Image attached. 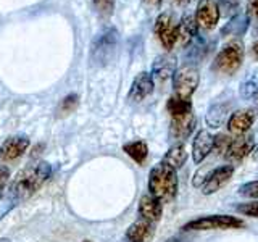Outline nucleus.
Masks as SVG:
<instances>
[{
    "label": "nucleus",
    "instance_id": "f257e3e1",
    "mask_svg": "<svg viewBox=\"0 0 258 242\" xmlns=\"http://www.w3.org/2000/svg\"><path fill=\"white\" fill-rule=\"evenodd\" d=\"M50 176L52 166L47 161H37L34 165H28L16 174L10 189H8V194H10L15 204H20V202L28 200L31 196H34Z\"/></svg>",
    "mask_w": 258,
    "mask_h": 242
},
{
    "label": "nucleus",
    "instance_id": "f03ea898",
    "mask_svg": "<svg viewBox=\"0 0 258 242\" xmlns=\"http://www.w3.org/2000/svg\"><path fill=\"white\" fill-rule=\"evenodd\" d=\"M149 191L150 196L158 199L161 204L171 202L177 194V173L176 169L160 161L150 169L149 174Z\"/></svg>",
    "mask_w": 258,
    "mask_h": 242
},
{
    "label": "nucleus",
    "instance_id": "7ed1b4c3",
    "mask_svg": "<svg viewBox=\"0 0 258 242\" xmlns=\"http://www.w3.org/2000/svg\"><path fill=\"white\" fill-rule=\"evenodd\" d=\"M244 62V45L239 39H232L216 53L213 62V70L221 75L231 76L242 67Z\"/></svg>",
    "mask_w": 258,
    "mask_h": 242
},
{
    "label": "nucleus",
    "instance_id": "20e7f679",
    "mask_svg": "<svg viewBox=\"0 0 258 242\" xmlns=\"http://www.w3.org/2000/svg\"><path fill=\"white\" fill-rule=\"evenodd\" d=\"M118 45V31L115 28L103 29L97 34L91 45V62L95 67H103L111 62Z\"/></svg>",
    "mask_w": 258,
    "mask_h": 242
},
{
    "label": "nucleus",
    "instance_id": "39448f33",
    "mask_svg": "<svg viewBox=\"0 0 258 242\" xmlns=\"http://www.w3.org/2000/svg\"><path fill=\"white\" fill-rule=\"evenodd\" d=\"M244 228L240 218L231 215H208L185 223L182 231H216V229H239Z\"/></svg>",
    "mask_w": 258,
    "mask_h": 242
},
{
    "label": "nucleus",
    "instance_id": "423d86ee",
    "mask_svg": "<svg viewBox=\"0 0 258 242\" xmlns=\"http://www.w3.org/2000/svg\"><path fill=\"white\" fill-rule=\"evenodd\" d=\"M171 79H173L174 95L181 97V99L190 100V97L194 95V92H196L199 87L200 75L196 67H192V65H184V67L174 71Z\"/></svg>",
    "mask_w": 258,
    "mask_h": 242
},
{
    "label": "nucleus",
    "instance_id": "0eeeda50",
    "mask_svg": "<svg viewBox=\"0 0 258 242\" xmlns=\"http://www.w3.org/2000/svg\"><path fill=\"white\" fill-rule=\"evenodd\" d=\"M155 34L166 50H171L177 42V24L171 13H161L155 21Z\"/></svg>",
    "mask_w": 258,
    "mask_h": 242
},
{
    "label": "nucleus",
    "instance_id": "6e6552de",
    "mask_svg": "<svg viewBox=\"0 0 258 242\" xmlns=\"http://www.w3.org/2000/svg\"><path fill=\"white\" fill-rule=\"evenodd\" d=\"M256 119V108H242L232 111L228 121H226V126H228V131L232 136H244L247 131L253 126Z\"/></svg>",
    "mask_w": 258,
    "mask_h": 242
},
{
    "label": "nucleus",
    "instance_id": "1a4fd4ad",
    "mask_svg": "<svg viewBox=\"0 0 258 242\" xmlns=\"http://www.w3.org/2000/svg\"><path fill=\"white\" fill-rule=\"evenodd\" d=\"M220 5H218L215 0H200L196 10V21L197 26L205 29V31H212L218 26V21H220Z\"/></svg>",
    "mask_w": 258,
    "mask_h": 242
},
{
    "label": "nucleus",
    "instance_id": "9d476101",
    "mask_svg": "<svg viewBox=\"0 0 258 242\" xmlns=\"http://www.w3.org/2000/svg\"><path fill=\"white\" fill-rule=\"evenodd\" d=\"M232 174H234V166L232 165H223V166H218V168L212 169V171L205 176V181L202 183V186H200L202 192H204L205 196H210V194L218 192L231 181Z\"/></svg>",
    "mask_w": 258,
    "mask_h": 242
},
{
    "label": "nucleus",
    "instance_id": "9b49d317",
    "mask_svg": "<svg viewBox=\"0 0 258 242\" xmlns=\"http://www.w3.org/2000/svg\"><path fill=\"white\" fill-rule=\"evenodd\" d=\"M197 126V116L196 113L189 111L184 115L171 116V126H169V134L174 141H184L194 133V129Z\"/></svg>",
    "mask_w": 258,
    "mask_h": 242
},
{
    "label": "nucleus",
    "instance_id": "f8f14e48",
    "mask_svg": "<svg viewBox=\"0 0 258 242\" xmlns=\"http://www.w3.org/2000/svg\"><path fill=\"white\" fill-rule=\"evenodd\" d=\"M153 87H155V81H153L150 73H147V71L139 73V75L134 78L131 89H129L127 100H131L134 103H139V102L145 100L149 95H152Z\"/></svg>",
    "mask_w": 258,
    "mask_h": 242
},
{
    "label": "nucleus",
    "instance_id": "ddd939ff",
    "mask_svg": "<svg viewBox=\"0 0 258 242\" xmlns=\"http://www.w3.org/2000/svg\"><path fill=\"white\" fill-rule=\"evenodd\" d=\"M28 136H12L0 145V161H13L20 158L29 147Z\"/></svg>",
    "mask_w": 258,
    "mask_h": 242
},
{
    "label": "nucleus",
    "instance_id": "4468645a",
    "mask_svg": "<svg viewBox=\"0 0 258 242\" xmlns=\"http://www.w3.org/2000/svg\"><path fill=\"white\" fill-rule=\"evenodd\" d=\"M255 147V137L252 134H244L239 136L236 139H232L228 150L224 152V157L229 161H240L244 160L250 152Z\"/></svg>",
    "mask_w": 258,
    "mask_h": 242
},
{
    "label": "nucleus",
    "instance_id": "2eb2a0df",
    "mask_svg": "<svg viewBox=\"0 0 258 242\" xmlns=\"http://www.w3.org/2000/svg\"><path fill=\"white\" fill-rule=\"evenodd\" d=\"M213 142H215V136L210 134L207 129H202L196 134L192 142V158L194 163H202L210 153L213 152Z\"/></svg>",
    "mask_w": 258,
    "mask_h": 242
},
{
    "label": "nucleus",
    "instance_id": "dca6fc26",
    "mask_svg": "<svg viewBox=\"0 0 258 242\" xmlns=\"http://www.w3.org/2000/svg\"><path fill=\"white\" fill-rule=\"evenodd\" d=\"M176 71V56L173 55H160L152 65V78L157 83H166L169 78H173Z\"/></svg>",
    "mask_w": 258,
    "mask_h": 242
},
{
    "label": "nucleus",
    "instance_id": "f3484780",
    "mask_svg": "<svg viewBox=\"0 0 258 242\" xmlns=\"http://www.w3.org/2000/svg\"><path fill=\"white\" fill-rule=\"evenodd\" d=\"M139 215L142 220L155 224L161 220V216H163V204H161L158 199L150 196V194L142 196L139 202Z\"/></svg>",
    "mask_w": 258,
    "mask_h": 242
},
{
    "label": "nucleus",
    "instance_id": "a211bd4d",
    "mask_svg": "<svg viewBox=\"0 0 258 242\" xmlns=\"http://www.w3.org/2000/svg\"><path fill=\"white\" fill-rule=\"evenodd\" d=\"M155 236V224L145 220L134 221L126 231V240L127 242H150Z\"/></svg>",
    "mask_w": 258,
    "mask_h": 242
},
{
    "label": "nucleus",
    "instance_id": "6ab92c4d",
    "mask_svg": "<svg viewBox=\"0 0 258 242\" xmlns=\"http://www.w3.org/2000/svg\"><path fill=\"white\" fill-rule=\"evenodd\" d=\"M197 21L196 16L192 15H185L182 16V20L177 23V42L181 47H187L194 39L197 36Z\"/></svg>",
    "mask_w": 258,
    "mask_h": 242
},
{
    "label": "nucleus",
    "instance_id": "aec40b11",
    "mask_svg": "<svg viewBox=\"0 0 258 242\" xmlns=\"http://www.w3.org/2000/svg\"><path fill=\"white\" fill-rule=\"evenodd\" d=\"M229 115H231L229 103L228 102H218V103H213L212 107L208 108L205 121L210 128H220L226 123V121H228Z\"/></svg>",
    "mask_w": 258,
    "mask_h": 242
},
{
    "label": "nucleus",
    "instance_id": "412c9836",
    "mask_svg": "<svg viewBox=\"0 0 258 242\" xmlns=\"http://www.w3.org/2000/svg\"><path fill=\"white\" fill-rule=\"evenodd\" d=\"M123 152L129 158H133L137 165H144L149 158V147L144 141H131L123 145Z\"/></svg>",
    "mask_w": 258,
    "mask_h": 242
},
{
    "label": "nucleus",
    "instance_id": "4be33fe9",
    "mask_svg": "<svg viewBox=\"0 0 258 242\" xmlns=\"http://www.w3.org/2000/svg\"><path fill=\"white\" fill-rule=\"evenodd\" d=\"M185 160H187V150H185V145L184 144H174L173 147H169V150L165 153V157L161 161H165L166 165L177 169L185 163Z\"/></svg>",
    "mask_w": 258,
    "mask_h": 242
},
{
    "label": "nucleus",
    "instance_id": "5701e85b",
    "mask_svg": "<svg viewBox=\"0 0 258 242\" xmlns=\"http://www.w3.org/2000/svg\"><path fill=\"white\" fill-rule=\"evenodd\" d=\"M247 26H248V16L244 15V13H239L236 16H232V20L226 24L224 29H223V34L226 36H240L244 34L247 31Z\"/></svg>",
    "mask_w": 258,
    "mask_h": 242
},
{
    "label": "nucleus",
    "instance_id": "b1692460",
    "mask_svg": "<svg viewBox=\"0 0 258 242\" xmlns=\"http://www.w3.org/2000/svg\"><path fill=\"white\" fill-rule=\"evenodd\" d=\"M166 110L169 113V116H177V115H184V113L192 111V102L187 99H181V97H169V100L166 103Z\"/></svg>",
    "mask_w": 258,
    "mask_h": 242
},
{
    "label": "nucleus",
    "instance_id": "393cba45",
    "mask_svg": "<svg viewBox=\"0 0 258 242\" xmlns=\"http://www.w3.org/2000/svg\"><path fill=\"white\" fill-rule=\"evenodd\" d=\"M78 105H79V95L78 94H68L60 102L58 108H56V115H58L60 118L68 116V115H71V113L78 108Z\"/></svg>",
    "mask_w": 258,
    "mask_h": 242
},
{
    "label": "nucleus",
    "instance_id": "a878e982",
    "mask_svg": "<svg viewBox=\"0 0 258 242\" xmlns=\"http://www.w3.org/2000/svg\"><path fill=\"white\" fill-rule=\"evenodd\" d=\"M94 7L97 13L103 18L113 15V8H115V0H94Z\"/></svg>",
    "mask_w": 258,
    "mask_h": 242
},
{
    "label": "nucleus",
    "instance_id": "bb28decb",
    "mask_svg": "<svg viewBox=\"0 0 258 242\" xmlns=\"http://www.w3.org/2000/svg\"><path fill=\"white\" fill-rule=\"evenodd\" d=\"M258 89V83L255 79H247L244 83L240 84V89H239V94L242 99H252L253 94L256 92Z\"/></svg>",
    "mask_w": 258,
    "mask_h": 242
},
{
    "label": "nucleus",
    "instance_id": "cd10ccee",
    "mask_svg": "<svg viewBox=\"0 0 258 242\" xmlns=\"http://www.w3.org/2000/svg\"><path fill=\"white\" fill-rule=\"evenodd\" d=\"M231 141H232V137H229L228 134H218V136H215L213 150L216 153H221V155H224V152L228 150Z\"/></svg>",
    "mask_w": 258,
    "mask_h": 242
},
{
    "label": "nucleus",
    "instance_id": "c85d7f7f",
    "mask_svg": "<svg viewBox=\"0 0 258 242\" xmlns=\"http://www.w3.org/2000/svg\"><path fill=\"white\" fill-rule=\"evenodd\" d=\"M237 212L244 216L258 218V200H252V202H247V204L237 205Z\"/></svg>",
    "mask_w": 258,
    "mask_h": 242
},
{
    "label": "nucleus",
    "instance_id": "c756f323",
    "mask_svg": "<svg viewBox=\"0 0 258 242\" xmlns=\"http://www.w3.org/2000/svg\"><path fill=\"white\" fill-rule=\"evenodd\" d=\"M239 194H240V196H244V197L258 200V181H252V183H247L244 186H240Z\"/></svg>",
    "mask_w": 258,
    "mask_h": 242
},
{
    "label": "nucleus",
    "instance_id": "7c9ffc66",
    "mask_svg": "<svg viewBox=\"0 0 258 242\" xmlns=\"http://www.w3.org/2000/svg\"><path fill=\"white\" fill-rule=\"evenodd\" d=\"M247 16L258 21V0H247Z\"/></svg>",
    "mask_w": 258,
    "mask_h": 242
},
{
    "label": "nucleus",
    "instance_id": "2f4dec72",
    "mask_svg": "<svg viewBox=\"0 0 258 242\" xmlns=\"http://www.w3.org/2000/svg\"><path fill=\"white\" fill-rule=\"evenodd\" d=\"M8 177H10V169H8L5 165H0V194H2V191L5 189Z\"/></svg>",
    "mask_w": 258,
    "mask_h": 242
},
{
    "label": "nucleus",
    "instance_id": "473e14b6",
    "mask_svg": "<svg viewBox=\"0 0 258 242\" xmlns=\"http://www.w3.org/2000/svg\"><path fill=\"white\" fill-rule=\"evenodd\" d=\"M239 4H240V0H221L220 2L221 8H224V10H236Z\"/></svg>",
    "mask_w": 258,
    "mask_h": 242
},
{
    "label": "nucleus",
    "instance_id": "72a5a7b5",
    "mask_svg": "<svg viewBox=\"0 0 258 242\" xmlns=\"http://www.w3.org/2000/svg\"><path fill=\"white\" fill-rule=\"evenodd\" d=\"M252 55H253L255 60H258V40H255L253 45H252Z\"/></svg>",
    "mask_w": 258,
    "mask_h": 242
},
{
    "label": "nucleus",
    "instance_id": "f704fd0d",
    "mask_svg": "<svg viewBox=\"0 0 258 242\" xmlns=\"http://www.w3.org/2000/svg\"><path fill=\"white\" fill-rule=\"evenodd\" d=\"M171 2L174 4V5H177V7H184V5H187L190 0H171Z\"/></svg>",
    "mask_w": 258,
    "mask_h": 242
},
{
    "label": "nucleus",
    "instance_id": "c9c22d12",
    "mask_svg": "<svg viewBox=\"0 0 258 242\" xmlns=\"http://www.w3.org/2000/svg\"><path fill=\"white\" fill-rule=\"evenodd\" d=\"M145 4L150 5V7H158L161 4V0H144Z\"/></svg>",
    "mask_w": 258,
    "mask_h": 242
},
{
    "label": "nucleus",
    "instance_id": "e433bc0d",
    "mask_svg": "<svg viewBox=\"0 0 258 242\" xmlns=\"http://www.w3.org/2000/svg\"><path fill=\"white\" fill-rule=\"evenodd\" d=\"M252 99H253V102L256 103V107H258V89H256V92L253 94V97H252Z\"/></svg>",
    "mask_w": 258,
    "mask_h": 242
},
{
    "label": "nucleus",
    "instance_id": "4c0bfd02",
    "mask_svg": "<svg viewBox=\"0 0 258 242\" xmlns=\"http://www.w3.org/2000/svg\"><path fill=\"white\" fill-rule=\"evenodd\" d=\"M0 242H12L10 239H5V237H2V239H0Z\"/></svg>",
    "mask_w": 258,
    "mask_h": 242
},
{
    "label": "nucleus",
    "instance_id": "58836bf2",
    "mask_svg": "<svg viewBox=\"0 0 258 242\" xmlns=\"http://www.w3.org/2000/svg\"><path fill=\"white\" fill-rule=\"evenodd\" d=\"M81 242H92V240H81Z\"/></svg>",
    "mask_w": 258,
    "mask_h": 242
}]
</instances>
